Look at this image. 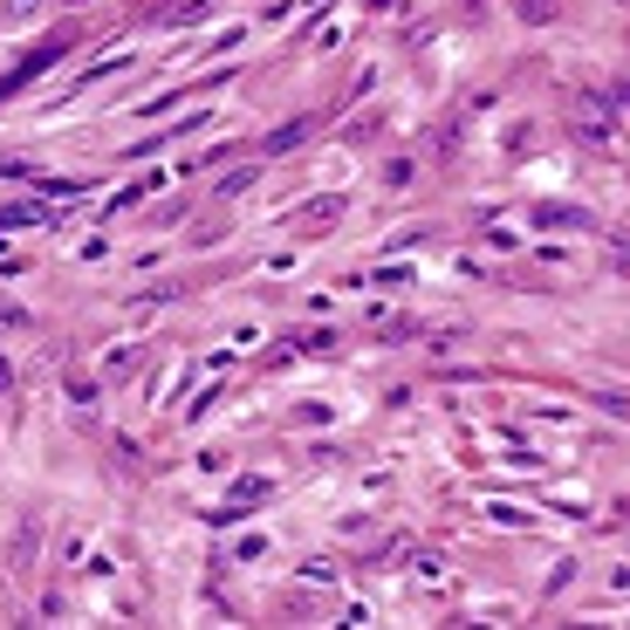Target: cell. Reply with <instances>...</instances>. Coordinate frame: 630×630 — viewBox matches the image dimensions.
Segmentation results:
<instances>
[{
    "mask_svg": "<svg viewBox=\"0 0 630 630\" xmlns=\"http://www.w3.org/2000/svg\"><path fill=\"white\" fill-rule=\"evenodd\" d=\"M515 14H528V21H556V0H515Z\"/></svg>",
    "mask_w": 630,
    "mask_h": 630,
    "instance_id": "1",
    "label": "cell"
}]
</instances>
